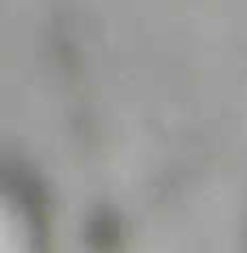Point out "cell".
<instances>
[{
	"label": "cell",
	"mask_w": 247,
	"mask_h": 253,
	"mask_svg": "<svg viewBox=\"0 0 247 253\" xmlns=\"http://www.w3.org/2000/svg\"><path fill=\"white\" fill-rule=\"evenodd\" d=\"M32 230L26 221L24 210H18L15 201L3 198V215H0V253H32Z\"/></svg>",
	"instance_id": "6da1fadb"
}]
</instances>
